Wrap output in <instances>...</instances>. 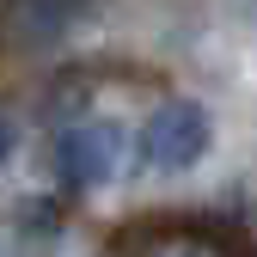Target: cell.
I'll return each instance as SVG.
<instances>
[{
    "mask_svg": "<svg viewBox=\"0 0 257 257\" xmlns=\"http://www.w3.org/2000/svg\"><path fill=\"white\" fill-rule=\"evenodd\" d=\"M74 13H80V0H13V25L25 37H37V43L61 37L74 25Z\"/></svg>",
    "mask_w": 257,
    "mask_h": 257,
    "instance_id": "3957f363",
    "label": "cell"
},
{
    "mask_svg": "<svg viewBox=\"0 0 257 257\" xmlns=\"http://www.w3.org/2000/svg\"><path fill=\"white\" fill-rule=\"evenodd\" d=\"M147 257H220V245L202 233H166V239L147 245Z\"/></svg>",
    "mask_w": 257,
    "mask_h": 257,
    "instance_id": "277c9868",
    "label": "cell"
},
{
    "mask_svg": "<svg viewBox=\"0 0 257 257\" xmlns=\"http://www.w3.org/2000/svg\"><path fill=\"white\" fill-rule=\"evenodd\" d=\"M116 159H122V135L110 122H74L68 135L55 141V172L68 178V184H104L116 172Z\"/></svg>",
    "mask_w": 257,
    "mask_h": 257,
    "instance_id": "7a4b0ae2",
    "label": "cell"
},
{
    "mask_svg": "<svg viewBox=\"0 0 257 257\" xmlns=\"http://www.w3.org/2000/svg\"><path fill=\"white\" fill-rule=\"evenodd\" d=\"M7 153H13V122L0 116V166H7Z\"/></svg>",
    "mask_w": 257,
    "mask_h": 257,
    "instance_id": "5b68a950",
    "label": "cell"
},
{
    "mask_svg": "<svg viewBox=\"0 0 257 257\" xmlns=\"http://www.w3.org/2000/svg\"><path fill=\"white\" fill-rule=\"evenodd\" d=\"M141 153H147V166H159V172L196 166V159L208 153V110L190 104V98L159 104L147 116V128H141Z\"/></svg>",
    "mask_w": 257,
    "mask_h": 257,
    "instance_id": "6da1fadb",
    "label": "cell"
}]
</instances>
